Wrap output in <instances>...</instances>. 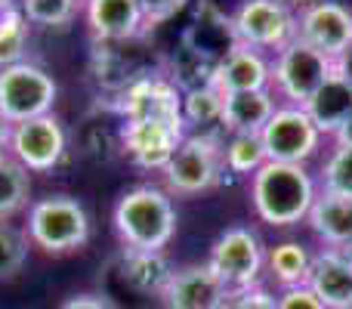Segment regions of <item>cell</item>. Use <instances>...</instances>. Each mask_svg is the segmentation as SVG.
Masks as SVG:
<instances>
[{
  "label": "cell",
  "mask_w": 352,
  "mask_h": 309,
  "mask_svg": "<svg viewBox=\"0 0 352 309\" xmlns=\"http://www.w3.org/2000/svg\"><path fill=\"white\" fill-rule=\"evenodd\" d=\"M65 149H68V136L56 115H41L31 118V121L12 124L10 155L22 167H28L31 173L53 170L65 158Z\"/></svg>",
  "instance_id": "cell-11"
},
{
  "label": "cell",
  "mask_w": 352,
  "mask_h": 309,
  "mask_svg": "<svg viewBox=\"0 0 352 309\" xmlns=\"http://www.w3.org/2000/svg\"><path fill=\"white\" fill-rule=\"evenodd\" d=\"M223 142L217 134H186V140L179 142L176 155L161 173H164L167 192L188 198L217 186L223 180Z\"/></svg>",
  "instance_id": "cell-4"
},
{
  "label": "cell",
  "mask_w": 352,
  "mask_h": 309,
  "mask_svg": "<svg viewBox=\"0 0 352 309\" xmlns=\"http://www.w3.org/2000/svg\"><path fill=\"white\" fill-rule=\"evenodd\" d=\"M182 121L195 127V134H217L223 130V93L213 84L182 93Z\"/></svg>",
  "instance_id": "cell-25"
},
{
  "label": "cell",
  "mask_w": 352,
  "mask_h": 309,
  "mask_svg": "<svg viewBox=\"0 0 352 309\" xmlns=\"http://www.w3.org/2000/svg\"><path fill=\"white\" fill-rule=\"evenodd\" d=\"M223 161H226V170H229V173L254 176L256 170L269 161L260 134H232L229 142L223 146Z\"/></svg>",
  "instance_id": "cell-26"
},
{
  "label": "cell",
  "mask_w": 352,
  "mask_h": 309,
  "mask_svg": "<svg viewBox=\"0 0 352 309\" xmlns=\"http://www.w3.org/2000/svg\"><path fill=\"white\" fill-rule=\"evenodd\" d=\"M136 3H140V12H142L146 28H155V25L173 19L176 12L186 6V0H136Z\"/></svg>",
  "instance_id": "cell-32"
},
{
  "label": "cell",
  "mask_w": 352,
  "mask_h": 309,
  "mask_svg": "<svg viewBox=\"0 0 352 309\" xmlns=\"http://www.w3.org/2000/svg\"><path fill=\"white\" fill-rule=\"evenodd\" d=\"M31 201V170L10 152L0 155V223L22 213Z\"/></svg>",
  "instance_id": "cell-24"
},
{
  "label": "cell",
  "mask_w": 352,
  "mask_h": 309,
  "mask_svg": "<svg viewBox=\"0 0 352 309\" xmlns=\"http://www.w3.org/2000/svg\"><path fill=\"white\" fill-rule=\"evenodd\" d=\"M281 3H285L287 10L294 12V16H300V12L309 10V6H312V3H318V0H281Z\"/></svg>",
  "instance_id": "cell-38"
},
{
  "label": "cell",
  "mask_w": 352,
  "mask_h": 309,
  "mask_svg": "<svg viewBox=\"0 0 352 309\" xmlns=\"http://www.w3.org/2000/svg\"><path fill=\"white\" fill-rule=\"evenodd\" d=\"M232 291L217 279L210 266H182L173 269L161 303L167 309H226Z\"/></svg>",
  "instance_id": "cell-15"
},
{
  "label": "cell",
  "mask_w": 352,
  "mask_h": 309,
  "mask_svg": "<svg viewBox=\"0 0 352 309\" xmlns=\"http://www.w3.org/2000/svg\"><path fill=\"white\" fill-rule=\"evenodd\" d=\"M309 291L328 309H343L352 303V263L343 251L324 248L312 257V269L306 279Z\"/></svg>",
  "instance_id": "cell-19"
},
{
  "label": "cell",
  "mask_w": 352,
  "mask_h": 309,
  "mask_svg": "<svg viewBox=\"0 0 352 309\" xmlns=\"http://www.w3.org/2000/svg\"><path fill=\"white\" fill-rule=\"evenodd\" d=\"M105 285H109V294H102L105 300L121 297L124 291L127 294H140V297H158L164 294L167 281H170L173 269L167 263L164 251H133L124 248L121 254L111 260V266L105 269Z\"/></svg>",
  "instance_id": "cell-10"
},
{
  "label": "cell",
  "mask_w": 352,
  "mask_h": 309,
  "mask_svg": "<svg viewBox=\"0 0 352 309\" xmlns=\"http://www.w3.org/2000/svg\"><path fill=\"white\" fill-rule=\"evenodd\" d=\"M87 25L99 43L133 41L146 31L136 0H87Z\"/></svg>",
  "instance_id": "cell-18"
},
{
  "label": "cell",
  "mask_w": 352,
  "mask_h": 309,
  "mask_svg": "<svg viewBox=\"0 0 352 309\" xmlns=\"http://www.w3.org/2000/svg\"><path fill=\"white\" fill-rule=\"evenodd\" d=\"M28 260V235L10 223H0V281L16 279Z\"/></svg>",
  "instance_id": "cell-29"
},
{
  "label": "cell",
  "mask_w": 352,
  "mask_h": 309,
  "mask_svg": "<svg viewBox=\"0 0 352 309\" xmlns=\"http://www.w3.org/2000/svg\"><path fill=\"white\" fill-rule=\"evenodd\" d=\"M226 309H278V294H272L269 288L254 285L248 291H235Z\"/></svg>",
  "instance_id": "cell-31"
},
{
  "label": "cell",
  "mask_w": 352,
  "mask_h": 309,
  "mask_svg": "<svg viewBox=\"0 0 352 309\" xmlns=\"http://www.w3.org/2000/svg\"><path fill=\"white\" fill-rule=\"evenodd\" d=\"M322 192L352 198V146L337 142L322 164Z\"/></svg>",
  "instance_id": "cell-28"
},
{
  "label": "cell",
  "mask_w": 352,
  "mask_h": 309,
  "mask_svg": "<svg viewBox=\"0 0 352 309\" xmlns=\"http://www.w3.org/2000/svg\"><path fill=\"white\" fill-rule=\"evenodd\" d=\"M334 74V59L312 50L300 37H294L285 50L275 53L272 62V90L291 105H306L309 96Z\"/></svg>",
  "instance_id": "cell-7"
},
{
  "label": "cell",
  "mask_w": 352,
  "mask_h": 309,
  "mask_svg": "<svg viewBox=\"0 0 352 309\" xmlns=\"http://www.w3.org/2000/svg\"><path fill=\"white\" fill-rule=\"evenodd\" d=\"M56 96H59V87L53 74L34 62L22 59L0 72V115L10 124L53 115Z\"/></svg>",
  "instance_id": "cell-5"
},
{
  "label": "cell",
  "mask_w": 352,
  "mask_h": 309,
  "mask_svg": "<svg viewBox=\"0 0 352 309\" xmlns=\"http://www.w3.org/2000/svg\"><path fill=\"white\" fill-rule=\"evenodd\" d=\"M340 146H352V115L346 118V124H343L340 130H337V136H334Z\"/></svg>",
  "instance_id": "cell-37"
},
{
  "label": "cell",
  "mask_w": 352,
  "mask_h": 309,
  "mask_svg": "<svg viewBox=\"0 0 352 309\" xmlns=\"http://www.w3.org/2000/svg\"><path fill=\"white\" fill-rule=\"evenodd\" d=\"M309 226L328 248H346L352 242V198L318 192L309 211Z\"/></svg>",
  "instance_id": "cell-22"
},
{
  "label": "cell",
  "mask_w": 352,
  "mask_h": 309,
  "mask_svg": "<svg viewBox=\"0 0 352 309\" xmlns=\"http://www.w3.org/2000/svg\"><path fill=\"white\" fill-rule=\"evenodd\" d=\"M272 90L229 93L223 96V130L226 134H263L269 118L275 115Z\"/></svg>",
  "instance_id": "cell-21"
},
{
  "label": "cell",
  "mask_w": 352,
  "mask_h": 309,
  "mask_svg": "<svg viewBox=\"0 0 352 309\" xmlns=\"http://www.w3.org/2000/svg\"><path fill=\"white\" fill-rule=\"evenodd\" d=\"M10 136H12V124L0 115V155L10 152Z\"/></svg>",
  "instance_id": "cell-36"
},
{
  "label": "cell",
  "mask_w": 352,
  "mask_h": 309,
  "mask_svg": "<svg viewBox=\"0 0 352 309\" xmlns=\"http://www.w3.org/2000/svg\"><path fill=\"white\" fill-rule=\"evenodd\" d=\"M182 47H188L192 53L204 56L207 62L217 65L223 56L232 53L235 47V34H232V19L219 12L217 3L210 0H198V10H195L192 25L182 34Z\"/></svg>",
  "instance_id": "cell-17"
},
{
  "label": "cell",
  "mask_w": 352,
  "mask_h": 309,
  "mask_svg": "<svg viewBox=\"0 0 352 309\" xmlns=\"http://www.w3.org/2000/svg\"><path fill=\"white\" fill-rule=\"evenodd\" d=\"M309 269H312V254L306 251V244L278 242L275 248H266V273L272 275L275 285H278L281 291L306 285Z\"/></svg>",
  "instance_id": "cell-23"
},
{
  "label": "cell",
  "mask_w": 352,
  "mask_h": 309,
  "mask_svg": "<svg viewBox=\"0 0 352 309\" xmlns=\"http://www.w3.org/2000/svg\"><path fill=\"white\" fill-rule=\"evenodd\" d=\"M186 140V124L179 121H124L121 142L142 170H164Z\"/></svg>",
  "instance_id": "cell-14"
},
{
  "label": "cell",
  "mask_w": 352,
  "mask_h": 309,
  "mask_svg": "<svg viewBox=\"0 0 352 309\" xmlns=\"http://www.w3.org/2000/svg\"><path fill=\"white\" fill-rule=\"evenodd\" d=\"M340 251H343V254H346V257H349V263H352V242L346 244V248H340Z\"/></svg>",
  "instance_id": "cell-39"
},
{
  "label": "cell",
  "mask_w": 352,
  "mask_h": 309,
  "mask_svg": "<svg viewBox=\"0 0 352 309\" xmlns=\"http://www.w3.org/2000/svg\"><path fill=\"white\" fill-rule=\"evenodd\" d=\"M343 309H352V303H349V306H343Z\"/></svg>",
  "instance_id": "cell-40"
},
{
  "label": "cell",
  "mask_w": 352,
  "mask_h": 309,
  "mask_svg": "<svg viewBox=\"0 0 352 309\" xmlns=\"http://www.w3.org/2000/svg\"><path fill=\"white\" fill-rule=\"evenodd\" d=\"M303 109H306V115L312 118V124L322 130V136L324 134L337 136V130H340L343 124H346V118L352 115V87L334 72L312 93Z\"/></svg>",
  "instance_id": "cell-20"
},
{
  "label": "cell",
  "mask_w": 352,
  "mask_h": 309,
  "mask_svg": "<svg viewBox=\"0 0 352 309\" xmlns=\"http://www.w3.org/2000/svg\"><path fill=\"white\" fill-rule=\"evenodd\" d=\"M334 72L340 74V78H343V81H346V84L352 87V43H349V50H346V53H343L340 59L334 62Z\"/></svg>",
  "instance_id": "cell-35"
},
{
  "label": "cell",
  "mask_w": 352,
  "mask_h": 309,
  "mask_svg": "<svg viewBox=\"0 0 352 309\" xmlns=\"http://www.w3.org/2000/svg\"><path fill=\"white\" fill-rule=\"evenodd\" d=\"M28 242L47 254H72L90 238V217L72 195H50L28 207Z\"/></svg>",
  "instance_id": "cell-3"
},
{
  "label": "cell",
  "mask_w": 352,
  "mask_h": 309,
  "mask_svg": "<svg viewBox=\"0 0 352 309\" xmlns=\"http://www.w3.org/2000/svg\"><path fill=\"white\" fill-rule=\"evenodd\" d=\"M269 161L306 164L322 146V130L312 124L303 105H278L260 134Z\"/></svg>",
  "instance_id": "cell-9"
},
{
  "label": "cell",
  "mask_w": 352,
  "mask_h": 309,
  "mask_svg": "<svg viewBox=\"0 0 352 309\" xmlns=\"http://www.w3.org/2000/svg\"><path fill=\"white\" fill-rule=\"evenodd\" d=\"M59 309H111V306L99 294H78V297H68Z\"/></svg>",
  "instance_id": "cell-34"
},
{
  "label": "cell",
  "mask_w": 352,
  "mask_h": 309,
  "mask_svg": "<svg viewBox=\"0 0 352 309\" xmlns=\"http://www.w3.org/2000/svg\"><path fill=\"white\" fill-rule=\"evenodd\" d=\"M207 266L232 294L248 291L260 285V275L266 269V244L250 226H232L213 242Z\"/></svg>",
  "instance_id": "cell-6"
},
{
  "label": "cell",
  "mask_w": 352,
  "mask_h": 309,
  "mask_svg": "<svg viewBox=\"0 0 352 309\" xmlns=\"http://www.w3.org/2000/svg\"><path fill=\"white\" fill-rule=\"evenodd\" d=\"M278 309H328L316 294L309 291V285H297L278 291Z\"/></svg>",
  "instance_id": "cell-33"
},
{
  "label": "cell",
  "mask_w": 352,
  "mask_h": 309,
  "mask_svg": "<svg viewBox=\"0 0 352 309\" xmlns=\"http://www.w3.org/2000/svg\"><path fill=\"white\" fill-rule=\"evenodd\" d=\"M213 87L223 96L229 93H254V90H272V62L260 53L235 43L229 56L217 62L213 68Z\"/></svg>",
  "instance_id": "cell-16"
},
{
  "label": "cell",
  "mask_w": 352,
  "mask_h": 309,
  "mask_svg": "<svg viewBox=\"0 0 352 309\" xmlns=\"http://www.w3.org/2000/svg\"><path fill=\"white\" fill-rule=\"evenodd\" d=\"M115 232L124 248L164 251L176 232V207L158 186H136L115 204Z\"/></svg>",
  "instance_id": "cell-2"
},
{
  "label": "cell",
  "mask_w": 352,
  "mask_h": 309,
  "mask_svg": "<svg viewBox=\"0 0 352 309\" xmlns=\"http://www.w3.org/2000/svg\"><path fill=\"white\" fill-rule=\"evenodd\" d=\"M22 16L28 25H43V28H62L78 16V0H19Z\"/></svg>",
  "instance_id": "cell-27"
},
{
  "label": "cell",
  "mask_w": 352,
  "mask_h": 309,
  "mask_svg": "<svg viewBox=\"0 0 352 309\" xmlns=\"http://www.w3.org/2000/svg\"><path fill=\"white\" fill-rule=\"evenodd\" d=\"M235 43L250 50H285L297 37V16L281 0H241L232 12Z\"/></svg>",
  "instance_id": "cell-8"
},
{
  "label": "cell",
  "mask_w": 352,
  "mask_h": 309,
  "mask_svg": "<svg viewBox=\"0 0 352 309\" xmlns=\"http://www.w3.org/2000/svg\"><path fill=\"white\" fill-rule=\"evenodd\" d=\"M316 195V180L306 170V164L266 161L250 176V201H254L256 217L275 229L297 226L300 220L309 217Z\"/></svg>",
  "instance_id": "cell-1"
},
{
  "label": "cell",
  "mask_w": 352,
  "mask_h": 309,
  "mask_svg": "<svg viewBox=\"0 0 352 309\" xmlns=\"http://www.w3.org/2000/svg\"><path fill=\"white\" fill-rule=\"evenodd\" d=\"M25 47H28V22H25V16H16L0 25V72L22 62Z\"/></svg>",
  "instance_id": "cell-30"
},
{
  "label": "cell",
  "mask_w": 352,
  "mask_h": 309,
  "mask_svg": "<svg viewBox=\"0 0 352 309\" xmlns=\"http://www.w3.org/2000/svg\"><path fill=\"white\" fill-rule=\"evenodd\" d=\"M124 121H182V93L167 74H142L121 93Z\"/></svg>",
  "instance_id": "cell-12"
},
{
  "label": "cell",
  "mask_w": 352,
  "mask_h": 309,
  "mask_svg": "<svg viewBox=\"0 0 352 309\" xmlns=\"http://www.w3.org/2000/svg\"><path fill=\"white\" fill-rule=\"evenodd\" d=\"M78 3H87V0H78Z\"/></svg>",
  "instance_id": "cell-41"
},
{
  "label": "cell",
  "mask_w": 352,
  "mask_h": 309,
  "mask_svg": "<svg viewBox=\"0 0 352 309\" xmlns=\"http://www.w3.org/2000/svg\"><path fill=\"white\" fill-rule=\"evenodd\" d=\"M297 37L337 62L352 43V10L340 0H318L297 16Z\"/></svg>",
  "instance_id": "cell-13"
}]
</instances>
